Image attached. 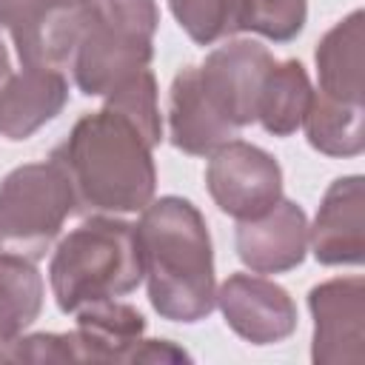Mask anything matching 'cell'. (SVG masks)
<instances>
[{
	"label": "cell",
	"mask_w": 365,
	"mask_h": 365,
	"mask_svg": "<svg viewBox=\"0 0 365 365\" xmlns=\"http://www.w3.org/2000/svg\"><path fill=\"white\" fill-rule=\"evenodd\" d=\"M74 191V211L83 214H134L157 191L154 145L120 111L103 106L83 114L68 137L51 151Z\"/></svg>",
	"instance_id": "6da1fadb"
},
{
	"label": "cell",
	"mask_w": 365,
	"mask_h": 365,
	"mask_svg": "<svg viewBox=\"0 0 365 365\" xmlns=\"http://www.w3.org/2000/svg\"><path fill=\"white\" fill-rule=\"evenodd\" d=\"M134 231L151 308L168 322L205 319L217 305V277L211 234L200 208L174 194L151 200Z\"/></svg>",
	"instance_id": "7a4b0ae2"
},
{
	"label": "cell",
	"mask_w": 365,
	"mask_h": 365,
	"mask_svg": "<svg viewBox=\"0 0 365 365\" xmlns=\"http://www.w3.org/2000/svg\"><path fill=\"white\" fill-rule=\"evenodd\" d=\"M140 282L143 262L137 231L131 222L108 214H94L68 231L48 262V285L63 314L128 297Z\"/></svg>",
	"instance_id": "3957f363"
},
{
	"label": "cell",
	"mask_w": 365,
	"mask_h": 365,
	"mask_svg": "<svg viewBox=\"0 0 365 365\" xmlns=\"http://www.w3.org/2000/svg\"><path fill=\"white\" fill-rule=\"evenodd\" d=\"M157 26V0H91L68 66L77 88L86 97H106L148 68Z\"/></svg>",
	"instance_id": "277c9868"
},
{
	"label": "cell",
	"mask_w": 365,
	"mask_h": 365,
	"mask_svg": "<svg viewBox=\"0 0 365 365\" xmlns=\"http://www.w3.org/2000/svg\"><path fill=\"white\" fill-rule=\"evenodd\" d=\"M71 214V182L51 157L11 168L0 180V257L43 259Z\"/></svg>",
	"instance_id": "5b68a950"
},
{
	"label": "cell",
	"mask_w": 365,
	"mask_h": 365,
	"mask_svg": "<svg viewBox=\"0 0 365 365\" xmlns=\"http://www.w3.org/2000/svg\"><path fill=\"white\" fill-rule=\"evenodd\" d=\"M205 188L222 214L254 220L282 197V168L265 148L234 137L208 154Z\"/></svg>",
	"instance_id": "8992f818"
},
{
	"label": "cell",
	"mask_w": 365,
	"mask_h": 365,
	"mask_svg": "<svg viewBox=\"0 0 365 365\" xmlns=\"http://www.w3.org/2000/svg\"><path fill=\"white\" fill-rule=\"evenodd\" d=\"M308 308L314 317L311 359L317 365L362 362L365 342V279L336 277L311 288Z\"/></svg>",
	"instance_id": "52a82bcc"
},
{
	"label": "cell",
	"mask_w": 365,
	"mask_h": 365,
	"mask_svg": "<svg viewBox=\"0 0 365 365\" xmlns=\"http://www.w3.org/2000/svg\"><path fill=\"white\" fill-rule=\"evenodd\" d=\"M217 308L225 325L251 345H274L297 331V305L274 279L231 274L217 288Z\"/></svg>",
	"instance_id": "ba28073f"
},
{
	"label": "cell",
	"mask_w": 365,
	"mask_h": 365,
	"mask_svg": "<svg viewBox=\"0 0 365 365\" xmlns=\"http://www.w3.org/2000/svg\"><path fill=\"white\" fill-rule=\"evenodd\" d=\"M274 63V54L257 40H225L197 66L205 91L222 108V114L245 128L257 123V100L262 80Z\"/></svg>",
	"instance_id": "9c48e42d"
},
{
	"label": "cell",
	"mask_w": 365,
	"mask_h": 365,
	"mask_svg": "<svg viewBox=\"0 0 365 365\" xmlns=\"http://www.w3.org/2000/svg\"><path fill=\"white\" fill-rule=\"evenodd\" d=\"M234 248L254 274H285L305 259L308 217L294 200L279 197L265 214L237 222Z\"/></svg>",
	"instance_id": "30bf717a"
},
{
	"label": "cell",
	"mask_w": 365,
	"mask_h": 365,
	"mask_svg": "<svg viewBox=\"0 0 365 365\" xmlns=\"http://www.w3.org/2000/svg\"><path fill=\"white\" fill-rule=\"evenodd\" d=\"M308 245L319 265H359L365 257V180L336 177L308 225Z\"/></svg>",
	"instance_id": "8fae6325"
},
{
	"label": "cell",
	"mask_w": 365,
	"mask_h": 365,
	"mask_svg": "<svg viewBox=\"0 0 365 365\" xmlns=\"http://www.w3.org/2000/svg\"><path fill=\"white\" fill-rule=\"evenodd\" d=\"M237 131L240 128L205 91L200 68H180L168 88V137L174 148L191 157H208L211 151L234 140Z\"/></svg>",
	"instance_id": "7c38bea8"
},
{
	"label": "cell",
	"mask_w": 365,
	"mask_h": 365,
	"mask_svg": "<svg viewBox=\"0 0 365 365\" xmlns=\"http://www.w3.org/2000/svg\"><path fill=\"white\" fill-rule=\"evenodd\" d=\"M68 103V80L57 68L20 66L0 86V137L20 143L51 123Z\"/></svg>",
	"instance_id": "4fadbf2b"
},
{
	"label": "cell",
	"mask_w": 365,
	"mask_h": 365,
	"mask_svg": "<svg viewBox=\"0 0 365 365\" xmlns=\"http://www.w3.org/2000/svg\"><path fill=\"white\" fill-rule=\"evenodd\" d=\"M77 362H134L145 334V317L120 299L91 302L74 311Z\"/></svg>",
	"instance_id": "5bb4252c"
},
{
	"label": "cell",
	"mask_w": 365,
	"mask_h": 365,
	"mask_svg": "<svg viewBox=\"0 0 365 365\" xmlns=\"http://www.w3.org/2000/svg\"><path fill=\"white\" fill-rule=\"evenodd\" d=\"M317 77L322 94L359 103L365 100V11L354 9L348 17L334 23L314 51Z\"/></svg>",
	"instance_id": "9a60e30c"
},
{
	"label": "cell",
	"mask_w": 365,
	"mask_h": 365,
	"mask_svg": "<svg viewBox=\"0 0 365 365\" xmlns=\"http://www.w3.org/2000/svg\"><path fill=\"white\" fill-rule=\"evenodd\" d=\"M314 86L299 60H274L257 100V123L274 137H291L308 111Z\"/></svg>",
	"instance_id": "2e32d148"
},
{
	"label": "cell",
	"mask_w": 365,
	"mask_h": 365,
	"mask_svg": "<svg viewBox=\"0 0 365 365\" xmlns=\"http://www.w3.org/2000/svg\"><path fill=\"white\" fill-rule=\"evenodd\" d=\"M43 277L34 262L0 257V362L43 311Z\"/></svg>",
	"instance_id": "e0dca14e"
},
{
	"label": "cell",
	"mask_w": 365,
	"mask_h": 365,
	"mask_svg": "<svg viewBox=\"0 0 365 365\" xmlns=\"http://www.w3.org/2000/svg\"><path fill=\"white\" fill-rule=\"evenodd\" d=\"M365 106L342 103L314 88L308 111L302 117L305 137L311 148L325 157H356L365 148V128H362Z\"/></svg>",
	"instance_id": "ac0fdd59"
},
{
	"label": "cell",
	"mask_w": 365,
	"mask_h": 365,
	"mask_svg": "<svg viewBox=\"0 0 365 365\" xmlns=\"http://www.w3.org/2000/svg\"><path fill=\"white\" fill-rule=\"evenodd\" d=\"M168 9L180 29L197 46H214L242 31V0H168Z\"/></svg>",
	"instance_id": "d6986e66"
},
{
	"label": "cell",
	"mask_w": 365,
	"mask_h": 365,
	"mask_svg": "<svg viewBox=\"0 0 365 365\" xmlns=\"http://www.w3.org/2000/svg\"><path fill=\"white\" fill-rule=\"evenodd\" d=\"M106 106L120 111L123 117H128L145 134V140L154 148L160 145V140H163V114H160L157 80H154L151 68L137 71L134 77L120 83L114 91H108L106 94Z\"/></svg>",
	"instance_id": "ffe728a7"
},
{
	"label": "cell",
	"mask_w": 365,
	"mask_h": 365,
	"mask_svg": "<svg viewBox=\"0 0 365 365\" xmlns=\"http://www.w3.org/2000/svg\"><path fill=\"white\" fill-rule=\"evenodd\" d=\"M242 6H245L242 31L262 34L274 43L294 40L308 20L305 0H242Z\"/></svg>",
	"instance_id": "44dd1931"
},
{
	"label": "cell",
	"mask_w": 365,
	"mask_h": 365,
	"mask_svg": "<svg viewBox=\"0 0 365 365\" xmlns=\"http://www.w3.org/2000/svg\"><path fill=\"white\" fill-rule=\"evenodd\" d=\"M180 359H191V356L165 339H143L134 354V362H180Z\"/></svg>",
	"instance_id": "7402d4cb"
},
{
	"label": "cell",
	"mask_w": 365,
	"mask_h": 365,
	"mask_svg": "<svg viewBox=\"0 0 365 365\" xmlns=\"http://www.w3.org/2000/svg\"><path fill=\"white\" fill-rule=\"evenodd\" d=\"M11 74V60H9V51H6V43L0 40V86L9 80Z\"/></svg>",
	"instance_id": "603a6c76"
},
{
	"label": "cell",
	"mask_w": 365,
	"mask_h": 365,
	"mask_svg": "<svg viewBox=\"0 0 365 365\" xmlns=\"http://www.w3.org/2000/svg\"><path fill=\"white\" fill-rule=\"evenodd\" d=\"M54 6H66V9H86L91 0H48Z\"/></svg>",
	"instance_id": "cb8c5ba5"
}]
</instances>
